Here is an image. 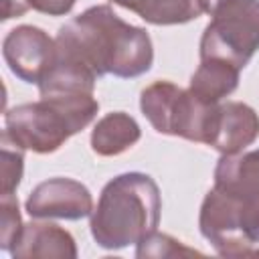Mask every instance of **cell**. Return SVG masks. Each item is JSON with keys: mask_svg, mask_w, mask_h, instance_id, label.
<instances>
[{"mask_svg": "<svg viewBox=\"0 0 259 259\" xmlns=\"http://www.w3.org/2000/svg\"><path fill=\"white\" fill-rule=\"evenodd\" d=\"M55 42L59 57L83 65L97 79L103 75L134 79L154 63L150 34L121 20L107 4L91 6L65 22Z\"/></svg>", "mask_w": 259, "mask_h": 259, "instance_id": "obj_1", "label": "cell"}, {"mask_svg": "<svg viewBox=\"0 0 259 259\" xmlns=\"http://www.w3.org/2000/svg\"><path fill=\"white\" fill-rule=\"evenodd\" d=\"M198 227L223 257L247 255L259 243V150L221 156Z\"/></svg>", "mask_w": 259, "mask_h": 259, "instance_id": "obj_2", "label": "cell"}, {"mask_svg": "<svg viewBox=\"0 0 259 259\" xmlns=\"http://www.w3.org/2000/svg\"><path fill=\"white\" fill-rule=\"evenodd\" d=\"M162 210L160 188L144 172H125L111 178L91 212V235L107 251L142 243L158 231Z\"/></svg>", "mask_w": 259, "mask_h": 259, "instance_id": "obj_3", "label": "cell"}, {"mask_svg": "<svg viewBox=\"0 0 259 259\" xmlns=\"http://www.w3.org/2000/svg\"><path fill=\"white\" fill-rule=\"evenodd\" d=\"M97 111L99 103L93 93L40 97L38 101L8 109L2 134L22 150L51 154L71 136L85 130Z\"/></svg>", "mask_w": 259, "mask_h": 259, "instance_id": "obj_4", "label": "cell"}, {"mask_svg": "<svg viewBox=\"0 0 259 259\" xmlns=\"http://www.w3.org/2000/svg\"><path fill=\"white\" fill-rule=\"evenodd\" d=\"M140 109L158 134L210 144L219 103L200 101L172 81H154L140 95Z\"/></svg>", "mask_w": 259, "mask_h": 259, "instance_id": "obj_5", "label": "cell"}, {"mask_svg": "<svg viewBox=\"0 0 259 259\" xmlns=\"http://www.w3.org/2000/svg\"><path fill=\"white\" fill-rule=\"evenodd\" d=\"M210 16L200 59H223L243 69L259 49V0H202Z\"/></svg>", "mask_w": 259, "mask_h": 259, "instance_id": "obj_6", "label": "cell"}, {"mask_svg": "<svg viewBox=\"0 0 259 259\" xmlns=\"http://www.w3.org/2000/svg\"><path fill=\"white\" fill-rule=\"evenodd\" d=\"M2 55L20 81L38 85L57 59V42L42 28L20 24L4 36Z\"/></svg>", "mask_w": 259, "mask_h": 259, "instance_id": "obj_7", "label": "cell"}, {"mask_svg": "<svg viewBox=\"0 0 259 259\" xmlns=\"http://www.w3.org/2000/svg\"><path fill=\"white\" fill-rule=\"evenodd\" d=\"M32 219H65L79 221L91 217L93 196L89 188L73 178H49L32 188L24 202Z\"/></svg>", "mask_w": 259, "mask_h": 259, "instance_id": "obj_8", "label": "cell"}, {"mask_svg": "<svg viewBox=\"0 0 259 259\" xmlns=\"http://www.w3.org/2000/svg\"><path fill=\"white\" fill-rule=\"evenodd\" d=\"M259 136L257 111L241 101L219 103L210 144L221 154H237L251 146Z\"/></svg>", "mask_w": 259, "mask_h": 259, "instance_id": "obj_9", "label": "cell"}, {"mask_svg": "<svg viewBox=\"0 0 259 259\" xmlns=\"http://www.w3.org/2000/svg\"><path fill=\"white\" fill-rule=\"evenodd\" d=\"M10 255L14 259H34V257H57V259H75L77 245L69 231L55 223L30 221L22 225L18 239L14 241Z\"/></svg>", "mask_w": 259, "mask_h": 259, "instance_id": "obj_10", "label": "cell"}, {"mask_svg": "<svg viewBox=\"0 0 259 259\" xmlns=\"http://www.w3.org/2000/svg\"><path fill=\"white\" fill-rule=\"evenodd\" d=\"M241 69L223 59H200L198 69L190 77V91L204 103H221L239 85Z\"/></svg>", "mask_w": 259, "mask_h": 259, "instance_id": "obj_11", "label": "cell"}, {"mask_svg": "<svg viewBox=\"0 0 259 259\" xmlns=\"http://www.w3.org/2000/svg\"><path fill=\"white\" fill-rule=\"evenodd\" d=\"M142 136L138 121L125 111L103 115L91 132V150L97 156H117L130 150Z\"/></svg>", "mask_w": 259, "mask_h": 259, "instance_id": "obj_12", "label": "cell"}, {"mask_svg": "<svg viewBox=\"0 0 259 259\" xmlns=\"http://www.w3.org/2000/svg\"><path fill=\"white\" fill-rule=\"evenodd\" d=\"M130 12H136L142 20L158 26L184 24L196 20L202 12V0H109Z\"/></svg>", "mask_w": 259, "mask_h": 259, "instance_id": "obj_13", "label": "cell"}, {"mask_svg": "<svg viewBox=\"0 0 259 259\" xmlns=\"http://www.w3.org/2000/svg\"><path fill=\"white\" fill-rule=\"evenodd\" d=\"M2 194H14L24 170V150L2 134Z\"/></svg>", "mask_w": 259, "mask_h": 259, "instance_id": "obj_14", "label": "cell"}, {"mask_svg": "<svg viewBox=\"0 0 259 259\" xmlns=\"http://www.w3.org/2000/svg\"><path fill=\"white\" fill-rule=\"evenodd\" d=\"M180 255H198V251L188 249L170 235L154 231L142 243H138L136 257H180Z\"/></svg>", "mask_w": 259, "mask_h": 259, "instance_id": "obj_15", "label": "cell"}, {"mask_svg": "<svg viewBox=\"0 0 259 259\" xmlns=\"http://www.w3.org/2000/svg\"><path fill=\"white\" fill-rule=\"evenodd\" d=\"M22 231L18 200L14 194H2L0 200V247L4 251H10L14 241L18 239Z\"/></svg>", "mask_w": 259, "mask_h": 259, "instance_id": "obj_16", "label": "cell"}, {"mask_svg": "<svg viewBox=\"0 0 259 259\" xmlns=\"http://www.w3.org/2000/svg\"><path fill=\"white\" fill-rule=\"evenodd\" d=\"M26 2L36 12H42L49 16H65L73 10L77 0H26Z\"/></svg>", "mask_w": 259, "mask_h": 259, "instance_id": "obj_17", "label": "cell"}, {"mask_svg": "<svg viewBox=\"0 0 259 259\" xmlns=\"http://www.w3.org/2000/svg\"><path fill=\"white\" fill-rule=\"evenodd\" d=\"M26 10H30L28 2L26 0H4V20H10V18H18L22 16Z\"/></svg>", "mask_w": 259, "mask_h": 259, "instance_id": "obj_18", "label": "cell"}]
</instances>
